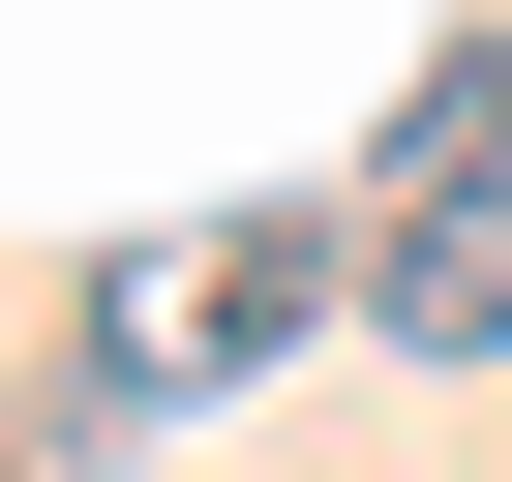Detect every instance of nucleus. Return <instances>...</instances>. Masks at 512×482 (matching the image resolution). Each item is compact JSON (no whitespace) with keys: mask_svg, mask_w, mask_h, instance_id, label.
<instances>
[{"mask_svg":"<svg viewBox=\"0 0 512 482\" xmlns=\"http://www.w3.org/2000/svg\"><path fill=\"white\" fill-rule=\"evenodd\" d=\"M332 302V211H211V241H151V272L91 302V392H211V362H272Z\"/></svg>","mask_w":512,"mask_h":482,"instance_id":"obj_1","label":"nucleus"},{"mask_svg":"<svg viewBox=\"0 0 512 482\" xmlns=\"http://www.w3.org/2000/svg\"><path fill=\"white\" fill-rule=\"evenodd\" d=\"M362 332H422V362H512V181H452V211H362Z\"/></svg>","mask_w":512,"mask_h":482,"instance_id":"obj_2","label":"nucleus"},{"mask_svg":"<svg viewBox=\"0 0 512 482\" xmlns=\"http://www.w3.org/2000/svg\"><path fill=\"white\" fill-rule=\"evenodd\" d=\"M452 181H512V31H482V61L392 121V151H362V211H452Z\"/></svg>","mask_w":512,"mask_h":482,"instance_id":"obj_3","label":"nucleus"},{"mask_svg":"<svg viewBox=\"0 0 512 482\" xmlns=\"http://www.w3.org/2000/svg\"><path fill=\"white\" fill-rule=\"evenodd\" d=\"M0 452H31V392H0Z\"/></svg>","mask_w":512,"mask_h":482,"instance_id":"obj_4","label":"nucleus"}]
</instances>
